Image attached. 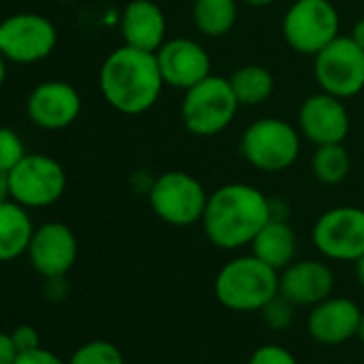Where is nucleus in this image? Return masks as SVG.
I'll list each match as a JSON object with an SVG mask.
<instances>
[{
	"instance_id": "nucleus-1",
	"label": "nucleus",
	"mask_w": 364,
	"mask_h": 364,
	"mask_svg": "<svg viewBox=\"0 0 364 364\" xmlns=\"http://www.w3.org/2000/svg\"><path fill=\"white\" fill-rule=\"evenodd\" d=\"M272 219V202L253 185L230 182L208 196L202 217L206 238L223 251L251 247L253 238Z\"/></svg>"
},
{
	"instance_id": "nucleus-2",
	"label": "nucleus",
	"mask_w": 364,
	"mask_h": 364,
	"mask_svg": "<svg viewBox=\"0 0 364 364\" xmlns=\"http://www.w3.org/2000/svg\"><path fill=\"white\" fill-rule=\"evenodd\" d=\"M99 88L105 103L118 114H146L159 103L165 88L156 54L122 43L103 60Z\"/></svg>"
},
{
	"instance_id": "nucleus-3",
	"label": "nucleus",
	"mask_w": 364,
	"mask_h": 364,
	"mask_svg": "<svg viewBox=\"0 0 364 364\" xmlns=\"http://www.w3.org/2000/svg\"><path fill=\"white\" fill-rule=\"evenodd\" d=\"M279 294V272L253 253L238 255L221 266L215 279V296L234 313L262 311Z\"/></svg>"
},
{
	"instance_id": "nucleus-4",
	"label": "nucleus",
	"mask_w": 364,
	"mask_h": 364,
	"mask_svg": "<svg viewBox=\"0 0 364 364\" xmlns=\"http://www.w3.org/2000/svg\"><path fill=\"white\" fill-rule=\"evenodd\" d=\"M240 103L232 90L230 77L208 75L200 84L185 90L180 103V118L196 137H215L223 133L236 118Z\"/></svg>"
},
{
	"instance_id": "nucleus-5",
	"label": "nucleus",
	"mask_w": 364,
	"mask_h": 364,
	"mask_svg": "<svg viewBox=\"0 0 364 364\" xmlns=\"http://www.w3.org/2000/svg\"><path fill=\"white\" fill-rule=\"evenodd\" d=\"M302 148V135L298 127L285 118L264 116L253 120L240 137L242 159L266 173H279L289 169Z\"/></svg>"
},
{
	"instance_id": "nucleus-6",
	"label": "nucleus",
	"mask_w": 364,
	"mask_h": 364,
	"mask_svg": "<svg viewBox=\"0 0 364 364\" xmlns=\"http://www.w3.org/2000/svg\"><path fill=\"white\" fill-rule=\"evenodd\" d=\"M148 204L163 223L171 228H189L202 223L208 191L196 176L171 169L152 180L148 187Z\"/></svg>"
},
{
	"instance_id": "nucleus-7",
	"label": "nucleus",
	"mask_w": 364,
	"mask_h": 364,
	"mask_svg": "<svg viewBox=\"0 0 364 364\" xmlns=\"http://www.w3.org/2000/svg\"><path fill=\"white\" fill-rule=\"evenodd\" d=\"M281 33L294 52L313 58L341 35V18L330 0H296L283 16Z\"/></svg>"
},
{
	"instance_id": "nucleus-8",
	"label": "nucleus",
	"mask_w": 364,
	"mask_h": 364,
	"mask_svg": "<svg viewBox=\"0 0 364 364\" xmlns=\"http://www.w3.org/2000/svg\"><path fill=\"white\" fill-rule=\"evenodd\" d=\"M9 198L24 208H48L56 204L67 189L65 167L48 154H26L9 173Z\"/></svg>"
},
{
	"instance_id": "nucleus-9",
	"label": "nucleus",
	"mask_w": 364,
	"mask_h": 364,
	"mask_svg": "<svg viewBox=\"0 0 364 364\" xmlns=\"http://www.w3.org/2000/svg\"><path fill=\"white\" fill-rule=\"evenodd\" d=\"M313 75L321 92L343 101L364 90V50L345 35H338L313 56Z\"/></svg>"
},
{
	"instance_id": "nucleus-10",
	"label": "nucleus",
	"mask_w": 364,
	"mask_h": 364,
	"mask_svg": "<svg viewBox=\"0 0 364 364\" xmlns=\"http://www.w3.org/2000/svg\"><path fill=\"white\" fill-rule=\"evenodd\" d=\"M58 31L41 14H14L0 22V54L16 65H35L52 56Z\"/></svg>"
},
{
	"instance_id": "nucleus-11",
	"label": "nucleus",
	"mask_w": 364,
	"mask_h": 364,
	"mask_svg": "<svg viewBox=\"0 0 364 364\" xmlns=\"http://www.w3.org/2000/svg\"><path fill=\"white\" fill-rule=\"evenodd\" d=\"M321 257L332 262H355L364 255V208L334 206L319 215L311 232Z\"/></svg>"
},
{
	"instance_id": "nucleus-12",
	"label": "nucleus",
	"mask_w": 364,
	"mask_h": 364,
	"mask_svg": "<svg viewBox=\"0 0 364 364\" xmlns=\"http://www.w3.org/2000/svg\"><path fill=\"white\" fill-rule=\"evenodd\" d=\"M26 114L31 122L43 131H63L80 118L82 97L69 82H41L26 99Z\"/></svg>"
},
{
	"instance_id": "nucleus-13",
	"label": "nucleus",
	"mask_w": 364,
	"mask_h": 364,
	"mask_svg": "<svg viewBox=\"0 0 364 364\" xmlns=\"http://www.w3.org/2000/svg\"><path fill=\"white\" fill-rule=\"evenodd\" d=\"M156 63L165 86L189 90L213 73V60L206 48L189 37L167 39L156 50Z\"/></svg>"
},
{
	"instance_id": "nucleus-14",
	"label": "nucleus",
	"mask_w": 364,
	"mask_h": 364,
	"mask_svg": "<svg viewBox=\"0 0 364 364\" xmlns=\"http://www.w3.org/2000/svg\"><path fill=\"white\" fill-rule=\"evenodd\" d=\"M349 112L338 97L319 90L300 103L298 131L313 146L343 144L349 135Z\"/></svg>"
},
{
	"instance_id": "nucleus-15",
	"label": "nucleus",
	"mask_w": 364,
	"mask_h": 364,
	"mask_svg": "<svg viewBox=\"0 0 364 364\" xmlns=\"http://www.w3.org/2000/svg\"><path fill=\"white\" fill-rule=\"evenodd\" d=\"M77 253H80L77 236L69 225L60 221H50L43 223L41 228H35L28 247V259L41 277L46 279L65 277L77 262Z\"/></svg>"
},
{
	"instance_id": "nucleus-16",
	"label": "nucleus",
	"mask_w": 364,
	"mask_h": 364,
	"mask_svg": "<svg viewBox=\"0 0 364 364\" xmlns=\"http://www.w3.org/2000/svg\"><path fill=\"white\" fill-rule=\"evenodd\" d=\"M362 309L351 298L330 296L311 306L306 317L309 336L319 345H343L358 336Z\"/></svg>"
},
{
	"instance_id": "nucleus-17",
	"label": "nucleus",
	"mask_w": 364,
	"mask_h": 364,
	"mask_svg": "<svg viewBox=\"0 0 364 364\" xmlns=\"http://www.w3.org/2000/svg\"><path fill=\"white\" fill-rule=\"evenodd\" d=\"M334 274L326 262L294 259L279 272V294L296 306H315L332 296Z\"/></svg>"
},
{
	"instance_id": "nucleus-18",
	"label": "nucleus",
	"mask_w": 364,
	"mask_h": 364,
	"mask_svg": "<svg viewBox=\"0 0 364 364\" xmlns=\"http://www.w3.org/2000/svg\"><path fill=\"white\" fill-rule=\"evenodd\" d=\"M120 35L124 46L152 52L167 41V20L154 0H131L120 16Z\"/></svg>"
},
{
	"instance_id": "nucleus-19",
	"label": "nucleus",
	"mask_w": 364,
	"mask_h": 364,
	"mask_svg": "<svg viewBox=\"0 0 364 364\" xmlns=\"http://www.w3.org/2000/svg\"><path fill=\"white\" fill-rule=\"evenodd\" d=\"M251 253L259 257L264 264H268L270 268H274L277 272H281L296 259L298 236L285 219L272 217L262 228V232L253 238Z\"/></svg>"
},
{
	"instance_id": "nucleus-20",
	"label": "nucleus",
	"mask_w": 364,
	"mask_h": 364,
	"mask_svg": "<svg viewBox=\"0 0 364 364\" xmlns=\"http://www.w3.org/2000/svg\"><path fill=\"white\" fill-rule=\"evenodd\" d=\"M35 234L28 208L7 198L0 202V264L14 262L28 253Z\"/></svg>"
},
{
	"instance_id": "nucleus-21",
	"label": "nucleus",
	"mask_w": 364,
	"mask_h": 364,
	"mask_svg": "<svg viewBox=\"0 0 364 364\" xmlns=\"http://www.w3.org/2000/svg\"><path fill=\"white\" fill-rule=\"evenodd\" d=\"M240 0H193L191 18L198 28L208 39L225 37L238 20Z\"/></svg>"
},
{
	"instance_id": "nucleus-22",
	"label": "nucleus",
	"mask_w": 364,
	"mask_h": 364,
	"mask_svg": "<svg viewBox=\"0 0 364 364\" xmlns=\"http://www.w3.org/2000/svg\"><path fill=\"white\" fill-rule=\"evenodd\" d=\"M232 90L240 107H255L266 103L274 92V75L264 65H245L230 75Z\"/></svg>"
},
{
	"instance_id": "nucleus-23",
	"label": "nucleus",
	"mask_w": 364,
	"mask_h": 364,
	"mask_svg": "<svg viewBox=\"0 0 364 364\" xmlns=\"http://www.w3.org/2000/svg\"><path fill=\"white\" fill-rule=\"evenodd\" d=\"M349 169H351V156L343 144L315 146V152L311 156V171L317 182H321L326 187L341 185L349 176Z\"/></svg>"
},
{
	"instance_id": "nucleus-24",
	"label": "nucleus",
	"mask_w": 364,
	"mask_h": 364,
	"mask_svg": "<svg viewBox=\"0 0 364 364\" xmlns=\"http://www.w3.org/2000/svg\"><path fill=\"white\" fill-rule=\"evenodd\" d=\"M67 364H124V355L114 343L97 338L77 347Z\"/></svg>"
},
{
	"instance_id": "nucleus-25",
	"label": "nucleus",
	"mask_w": 364,
	"mask_h": 364,
	"mask_svg": "<svg viewBox=\"0 0 364 364\" xmlns=\"http://www.w3.org/2000/svg\"><path fill=\"white\" fill-rule=\"evenodd\" d=\"M26 154L22 137L11 127H0V171L9 173Z\"/></svg>"
},
{
	"instance_id": "nucleus-26",
	"label": "nucleus",
	"mask_w": 364,
	"mask_h": 364,
	"mask_svg": "<svg viewBox=\"0 0 364 364\" xmlns=\"http://www.w3.org/2000/svg\"><path fill=\"white\" fill-rule=\"evenodd\" d=\"M296 304L289 302L285 296L277 294L259 313L264 315V321L270 330H285L294 323V317H296Z\"/></svg>"
},
{
	"instance_id": "nucleus-27",
	"label": "nucleus",
	"mask_w": 364,
	"mask_h": 364,
	"mask_svg": "<svg viewBox=\"0 0 364 364\" xmlns=\"http://www.w3.org/2000/svg\"><path fill=\"white\" fill-rule=\"evenodd\" d=\"M247 364H298V360L287 347L277 343H266L251 353Z\"/></svg>"
},
{
	"instance_id": "nucleus-28",
	"label": "nucleus",
	"mask_w": 364,
	"mask_h": 364,
	"mask_svg": "<svg viewBox=\"0 0 364 364\" xmlns=\"http://www.w3.org/2000/svg\"><path fill=\"white\" fill-rule=\"evenodd\" d=\"M11 338H14V343H16V347H18L20 353L33 351V349H39V347H41V338H39L37 328H33V326H28V323L18 326V328L11 332Z\"/></svg>"
},
{
	"instance_id": "nucleus-29",
	"label": "nucleus",
	"mask_w": 364,
	"mask_h": 364,
	"mask_svg": "<svg viewBox=\"0 0 364 364\" xmlns=\"http://www.w3.org/2000/svg\"><path fill=\"white\" fill-rule=\"evenodd\" d=\"M14 364H67V362H63V358H58L54 351H50L46 347H39V349H33V351L18 353Z\"/></svg>"
},
{
	"instance_id": "nucleus-30",
	"label": "nucleus",
	"mask_w": 364,
	"mask_h": 364,
	"mask_svg": "<svg viewBox=\"0 0 364 364\" xmlns=\"http://www.w3.org/2000/svg\"><path fill=\"white\" fill-rule=\"evenodd\" d=\"M18 347L11 338V334L0 332V364H14L18 358Z\"/></svg>"
},
{
	"instance_id": "nucleus-31",
	"label": "nucleus",
	"mask_w": 364,
	"mask_h": 364,
	"mask_svg": "<svg viewBox=\"0 0 364 364\" xmlns=\"http://www.w3.org/2000/svg\"><path fill=\"white\" fill-rule=\"evenodd\" d=\"M362 50H364V18H360L355 24H353V28H351V35H349Z\"/></svg>"
},
{
	"instance_id": "nucleus-32",
	"label": "nucleus",
	"mask_w": 364,
	"mask_h": 364,
	"mask_svg": "<svg viewBox=\"0 0 364 364\" xmlns=\"http://www.w3.org/2000/svg\"><path fill=\"white\" fill-rule=\"evenodd\" d=\"M353 272H355V281H358V285L364 289V255H362L360 259H355V262H353Z\"/></svg>"
},
{
	"instance_id": "nucleus-33",
	"label": "nucleus",
	"mask_w": 364,
	"mask_h": 364,
	"mask_svg": "<svg viewBox=\"0 0 364 364\" xmlns=\"http://www.w3.org/2000/svg\"><path fill=\"white\" fill-rule=\"evenodd\" d=\"M9 198V185H7V173L0 171V202H5Z\"/></svg>"
},
{
	"instance_id": "nucleus-34",
	"label": "nucleus",
	"mask_w": 364,
	"mask_h": 364,
	"mask_svg": "<svg viewBox=\"0 0 364 364\" xmlns=\"http://www.w3.org/2000/svg\"><path fill=\"white\" fill-rule=\"evenodd\" d=\"M7 58L0 54V88H3V84L7 82Z\"/></svg>"
},
{
	"instance_id": "nucleus-35",
	"label": "nucleus",
	"mask_w": 364,
	"mask_h": 364,
	"mask_svg": "<svg viewBox=\"0 0 364 364\" xmlns=\"http://www.w3.org/2000/svg\"><path fill=\"white\" fill-rule=\"evenodd\" d=\"M245 5H249V7H270V5H274L277 0H242Z\"/></svg>"
},
{
	"instance_id": "nucleus-36",
	"label": "nucleus",
	"mask_w": 364,
	"mask_h": 364,
	"mask_svg": "<svg viewBox=\"0 0 364 364\" xmlns=\"http://www.w3.org/2000/svg\"><path fill=\"white\" fill-rule=\"evenodd\" d=\"M355 338H360L364 343V311H362V317H360V326H358V336Z\"/></svg>"
},
{
	"instance_id": "nucleus-37",
	"label": "nucleus",
	"mask_w": 364,
	"mask_h": 364,
	"mask_svg": "<svg viewBox=\"0 0 364 364\" xmlns=\"http://www.w3.org/2000/svg\"><path fill=\"white\" fill-rule=\"evenodd\" d=\"M54 3H77V0H54Z\"/></svg>"
}]
</instances>
